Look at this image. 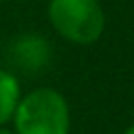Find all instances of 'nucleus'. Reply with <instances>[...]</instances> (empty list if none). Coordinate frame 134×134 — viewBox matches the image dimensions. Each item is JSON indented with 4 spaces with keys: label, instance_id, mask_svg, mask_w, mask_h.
Returning a JSON list of instances; mask_svg holds the SVG:
<instances>
[{
    "label": "nucleus",
    "instance_id": "4",
    "mask_svg": "<svg viewBox=\"0 0 134 134\" xmlns=\"http://www.w3.org/2000/svg\"><path fill=\"white\" fill-rule=\"evenodd\" d=\"M21 98V86L10 69L0 67V126L13 119L17 103Z\"/></svg>",
    "mask_w": 134,
    "mask_h": 134
},
{
    "label": "nucleus",
    "instance_id": "3",
    "mask_svg": "<svg viewBox=\"0 0 134 134\" xmlns=\"http://www.w3.org/2000/svg\"><path fill=\"white\" fill-rule=\"evenodd\" d=\"M50 59H52L50 42L36 31H25V34L13 38L6 46V63L15 71L25 73V75L44 71L48 67Z\"/></svg>",
    "mask_w": 134,
    "mask_h": 134
},
{
    "label": "nucleus",
    "instance_id": "5",
    "mask_svg": "<svg viewBox=\"0 0 134 134\" xmlns=\"http://www.w3.org/2000/svg\"><path fill=\"white\" fill-rule=\"evenodd\" d=\"M124 134H134V124H132V126H128V128H126V132H124Z\"/></svg>",
    "mask_w": 134,
    "mask_h": 134
},
{
    "label": "nucleus",
    "instance_id": "6",
    "mask_svg": "<svg viewBox=\"0 0 134 134\" xmlns=\"http://www.w3.org/2000/svg\"><path fill=\"white\" fill-rule=\"evenodd\" d=\"M0 134H15V132H10V130H6L4 126H0Z\"/></svg>",
    "mask_w": 134,
    "mask_h": 134
},
{
    "label": "nucleus",
    "instance_id": "1",
    "mask_svg": "<svg viewBox=\"0 0 134 134\" xmlns=\"http://www.w3.org/2000/svg\"><path fill=\"white\" fill-rule=\"evenodd\" d=\"M10 121L15 134H69V105L59 90L36 88L19 98Z\"/></svg>",
    "mask_w": 134,
    "mask_h": 134
},
{
    "label": "nucleus",
    "instance_id": "2",
    "mask_svg": "<svg viewBox=\"0 0 134 134\" xmlns=\"http://www.w3.org/2000/svg\"><path fill=\"white\" fill-rule=\"evenodd\" d=\"M48 21L73 44H92L105 31V10L98 0H50Z\"/></svg>",
    "mask_w": 134,
    "mask_h": 134
}]
</instances>
